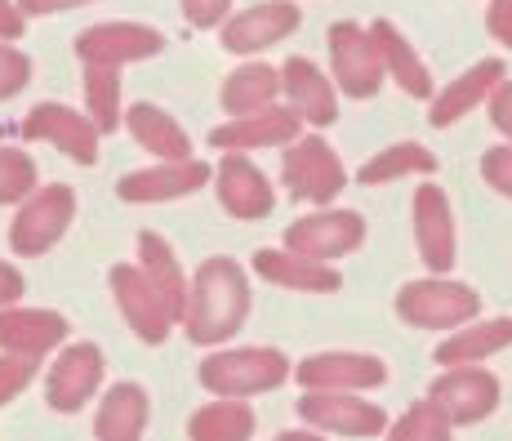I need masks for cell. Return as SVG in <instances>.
Returning a JSON list of instances; mask_svg holds the SVG:
<instances>
[{
  "instance_id": "11",
  "label": "cell",
  "mask_w": 512,
  "mask_h": 441,
  "mask_svg": "<svg viewBox=\"0 0 512 441\" xmlns=\"http://www.w3.org/2000/svg\"><path fill=\"white\" fill-rule=\"evenodd\" d=\"M330 63H334V81L343 85L348 98H370L383 85V63L374 49L370 32L357 23H334L330 27Z\"/></svg>"
},
{
  "instance_id": "22",
  "label": "cell",
  "mask_w": 512,
  "mask_h": 441,
  "mask_svg": "<svg viewBox=\"0 0 512 441\" xmlns=\"http://www.w3.org/2000/svg\"><path fill=\"white\" fill-rule=\"evenodd\" d=\"M254 272L281 290H308V294H334L343 286L339 272L321 259H303L294 250H259L254 254Z\"/></svg>"
},
{
  "instance_id": "29",
  "label": "cell",
  "mask_w": 512,
  "mask_h": 441,
  "mask_svg": "<svg viewBox=\"0 0 512 441\" xmlns=\"http://www.w3.org/2000/svg\"><path fill=\"white\" fill-rule=\"evenodd\" d=\"M187 437L192 441H250L254 410L241 397H219L187 419Z\"/></svg>"
},
{
  "instance_id": "16",
  "label": "cell",
  "mask_w": 512,
  "mask_h": 441,
  "mask_svg": "<svg viewBox=\"0 0 512 441\" xmlns=\"http://www.w3.org/2000/svg\"><path fill=\"white\" fill-rule=\"evenodd\" d=\"M415 241L432 272L455 268V210H450V196L437 183H423L415 192Z\"/></svg>"
},
{
  "instance_id": "32",
  "label": "cell",
  "mask_w": 512,
  "mask_h": 441,
  "mask_svg": "<svg viewBox=\"0 0 512 441\" xmlns=\"http://www.w3.org/2000/svg\"><path fill=\"white\" fill-rule=\"evenodd\" d=\"M437 170V156L419 143H392L388 152L370 156L361 165V183H392V179H410V174H432Z\"/></svg>"
},
{
  "instance_id": "34",
  "label": "cell",
  "mask_w": 512,
  "mask_h": 441,
  "mask_svg": "<svg viewBox=\"0 0 512 441\" xmlns=\"http://www.w3.org/2000/svg\"><path fill=\"white\" fill-rule=\"evenodd\" d=\"M388 441H450V424L428 401H419V406H410L406 415L388 428Z\"/></svg>"
},
{
  "instance_id": "9",
  "label": "cell",
  "mask_w": 512,
  "mask_h": 441,
  "mask_svg": "<svg viewBox=\"0 0 512 441\" xmlns=\"http://www.w3.org/2000/svg\"><path fill=\"white\" fill-rule=\"evenodd\" d=\"M161 49H165V36L147 23H98L76 36V58L98 67L143 63V58L161 54Z\"/></svg>"
},
{
  "instance_id": "5",
  "label": "cell",
  "mask_w": 512,
  "mask_h": 441,
  "mask_svg": "<svg viewBox=\"0 0 512 441\" xmlns=\"http://www.w3.org/2000/svg\"><path fill=\"white\" fill-rule=\"evenodd\" d=\"M112 299L121 308V317L130 321V330L139 335L143 343H165L174 330V308L165 303V294L147 281V272L139 263H116L112 268Z\"/></svg>"
},
{
  "instance_id": "35",
  "label": "cell",
  "mask_w": 512,
  "mask_h": 441,
  "mask_svg": "<svg viewBox=\"0 0 512 441\" xmlns=\"http://www.w3.org/2000/svg\"><path fill=\"white\" fill-rule=\"evenodd\" d=\"M36 370H41V357H32V352H5L0 357V406H9L18 392L32 384Z\"/></svg>"
},
{
  "instance_id": "15",
  "label": "cell",
  "mask_w": 512,
  "mask_h": 441,
  "mask_svg": "<svg viewBox=\"0 0 512 441\" xmlns=\"http://www.w3.org/2000/svg\"><path fill=\"white\" fill-rule=\"evenodd\" d=\"M210 183V165L205 161H161L152 170H134L116 183V196L130 205H156V201H179V196H192Z\"/></svg>"
},
{
  "instance_id": "18",
  "label": "cell",
  "mask_w": 512,
  "mask_h": 441,
  "mask_svg": "<svg viewBox=\"0 0 512 441\" xmlns=\"http://www.w3.org/2000/svg\"><path fill=\"white\" fill-rule=\"evenodd\" d=\"M67 343V317L49 308H0V352H32V357H45V352L63 348Z\"/></svg>"
},
{
  "instance_id": "6",
  "label": "cell",
  "mask_w": 512,
  "mask_h": 441,
  "mask_svg": "<svg viewBox=\"0 0 512 441\" xmlns=\"http://www.w3.org/2000/svg\"><path fill=\"white\" fill-rule=\"evenodd\" d=\"M428 406L450 428L477 424L499 406V379L486 366H446V375L428 388Z\"/></svg>"
},
{
  "instance_id": "27",
  "label": "cell",
  "mask_w": 512,
  "mask_h": 441,
  "mask_svg": "<svg viewBox=\"0 0 512 441\" xmlns=\"http://www.w3.org/2000/svg\"><path fill=\"white\" fill-rule=\"evenodd\" d=\"M512 343V317H495V321H477V326H464L459 335L441 339L437 361L441 366H477V361L495 357Z\"/></svg>"
},
{
  "instance_id": "3",
  "label": "cell",
  "mask_w": 512,
  "mask_h": 441,
  "mask_svg": "<svg viewBox=\"0 0 512 441\" xmlns=\"http://www.w3.org/2000/svg\"><path fill=\"white\" fill-rule=\"evenodd\" d=\"M72 219H76V192L67 188V183L36 188L32 196L18 201V214H14V223H9V250L36 259V254L54 250V245L67 237Z\"/></svg>"
},
{
  "instance_id": "43",
  "label": "cell",
  "mask_w": 512,
  "mask_h": 441,
  "mask_svg": "<svg viewBox=\"0 0 512 441\" xmlns=\"http://www.w3.org/2000/svg\"><path fill=\"white\" fill-rule=\"evenodd\" d=\"M81 5H90V0H18L23 18H32V14H63V9H81Z\"/></svg>"
},
{
  "instance_id": "23",
  "label": "cell",
  "mask_w": 512,
  "mask_h": 441,
  "mask_svg": "<svg viewBox=\"0 0 512 441\" xmlns=\"http://www.w3.org/2000/svg\"><path fill=\"white\" fill-rule=\"evenodd\" d=\"M504 81V63L499 58H486V63L468 67L459 81H450L446 90L437 94V103H432V125L437 130H446L450 121H459V116H468L472 107H481L490 98V90Z\"/></svg>"
},
{
  "instance_id": "12",
  "label": "cell",
  "mask_w": 512,
  "mask_h": 441,
  "mask_svg": "<svg viewBox=\"0 0 512 441\" xmlns=\"http://www.w3.org/2000/svg\"><path fill=\"white\" fill-rule=\"evenodd\" d=\"M299 419L308 428L343 437H379L388 428V415L374 401L352 397V392H308V397H299Z\"/></svg>"
},
{
  "instance_id": "28",
  "label": "cell",
  "mask_w": 512,
  "mask_h": 441,
  "mask_svg": "<svg viewBox=\"0 0 512 441\" xmlns=\"http://www.w3.org/2000/svg\"><path fill=\"white\" fill-rule=\"evenodd\" d=\"M139 268L147 272L156 290L165 294V303L174 308V317L183 321V303H187V272L179 263V254L170 250V241L156 237V232H143L139 237Z\"/></svg>"
},
{
  "instance_id": "44",
  "label": "cell",
  "mask_w": 512,
  "mask_h": 441,
  "mask_svg": "<svg viewBox=\"0 0 512 441\" xmlns=\"http://www.w3.org/2000/svg\"><path fill=\"white\" fill-rule=\"evenodd\" d=\"M272 441H326L321 433H281V437H272Z\"/></svg>"
},
{
  "instance_id": "4",
  "label": "cell",
  "mask_w": 512,
  "mask_h": 441,
  "mask_svg": "<svg viewBox=\"0 0 512 441\" xmlns=\"http://www.w3.org/2000/svg\"><path fill=\"white\" fill-rule=\"evenodd\" d=\"M397 312L406 326H419V330H455L472 321L481 312V299L477 290L459 286V281H415L397 294Z\"/></svg>"
},
{
  "instance_id": "7",
  "label": "cell",
  "mask_w": 512,
  "mask_h": 441,
  "mask_svg": "<svg viewBox=\"0 0 512 441\" xmlns=\"http://www.w3.org/2000/svg\"><path fill=\"white\" fill-rule=\"evenodd\" d=\"M103 370H107V357L98 343H67V348L54 357L49 379H45L49 410L76 415V410L98 392V384H103Z\"/></svg>"
},
{
  "instance_id": "25",
  "label": "cell",
  "mask_w": 512,
  "mask_h": 441,
  "mask_svg": "<svg viewBox=\"0 0 512 441\" xmlns=\"http://www.w3.org/2000/svg\"><path fill=\"white\" fill-rule=\"evenodd\" d=\"M121 121L130 125V134L139 139V147H147L161 161H187L192 156V139L183 134V125L174 116H165L161 107L152 103H134L130 112H121Z\"/></svg>"
},
{
  "instance_id": "13",
  "label": "cell",
  "mask_w": 512,
  "mask_h": 441,
  "mask_svg": "<svg viewBox=\"0 0 512 441\" xmlns=\"http://www.w3.org/2000/svg\"><path fill=\"white\" fill-rule=\"evenodd\" d=\"M23 139L27 143H54L63 156H72L76 165H94L98 161V130L90 116L72 112L63 103H41L27 112L23 121Z\"/></svg>"
},
{
  "instance_id": "38",
  "label": "cell",
  "mask_w": 512,
  "mask_h": 441,
  "mask_svg": "<svg viewBox=\"0 0 512 441\" xmlns=\"http://www.w3.org/2000/svg\"><path fill=\"white\" fill-rule=\"evenodd\" d=\"M232 0H183V14L192 27H219L228 18Z\"/></svg>"
},
{
  "instance_id": "40",
  "label": "cell",
  "mask_w": 512,
  "mask_h": 441,
  "mask_svg": "<svg viewBox=\"0 0 512 441\" xmlns=\"http://www.w3.org/2000/svg\"><path fill=\"white\" fill-rule=\"evenodd\" d=\"M486 23H490V36H495V41L512 45V0H490Z\"/></svg>"
},
{
  "instance_id": "24",
  "label": "cell",
  "mask_w": 512,
  "mask_h": 441,
  "mask_svg": "<svg viewBox=\"0 0 512 441\" xmlns=\"http://www.w3.org/2000/svg\"><path fill=\"white\" fill-rule=\"evenodd\" d=\"M147 410L152 406H147V392L139 384H116L94 415V437L98 441H143Z\"/></svg>"
},
{
  "instance_id": "19",
  "label": "cell",
  "mask_w": 512,
  "mask_h": 441,
  "mask_svg": "<svg viewBox=\"0 0 512 441\" xmlns=\"http://www.w3.org/2000/svg\"><path fill=\"white\" fill-rule=\"evenodd\" d=\"M294 27H299V9H294L290 0H268V5H254L223 23V49H232V54H254V49L285 41Z\"/></svg>"
},
{
  "instance_id": "26",
  "label": "cell",
  "mask_w": 512,
  "mask_h": 441,
  "mask_svg": "<svg viewBox=\"0 0 512 441\" xmlns=\"http://www.w3.org/2000/svg\"><path fill=\"white\" fill-rule=\"evenodd\" d=\"M370 41H374V49H379L383 72L397 76L401 90L415 94V98H428V94H432L428 67H423V58L415 54V49H410V41L397 32V27H392V23H374V27H370Z\"/></svg>"
},
{
  "instance_id": "41",
  "label": "cell",
  "mask_w": 512,
  "mask_h": 441,
  "mask_svg": "<svg viewBox=\"0 0 512 441\" xmlns=\"http://www.w3.org/2000/svg\"><path fill=\"white\" fill-rule=\"evenodd\" d=\"M23 27H27V18H23V9H18V0H0V41L14 45L18 36H23Z\"/></svg>"
},
{
  "instance_id": "8",
  "label": "cell",
  "mask_w": 512,
  "mask_h": 441,
  "mask_svg": "<svg viewBox=\"0 0 512 441\" xmlns=\"http://www.w3.org/2000/svg\"><path fill=\"white\" fill-rule=\"evenodd\" d=\"M361 241H366V219L352 210L308 214V219L285 228V250L303 254V259H321V263L361 250Z\"/></svg>"
},
{
  "instance_id": "37",
  "label": "cell",
  "mask_w": 512,
  "mask_h": 441,
  "mask_svg": "<svg viewBox=\"0 0 512 441\" xmlns=\"http://www.w3.org/2000/svg\"><path fill=\"white\" fill-rule=\"evenodd\" d=\"M481 174H486V183L495 192L512 196V143L508 147H490L486 161H481Z\"/></svg>"
},
{
  "instance_id": "21",
  "label": "cell",
  "mask_w": 512,
  "mask_h": 441,
  "mask_svg": "<svg viewBox=\"0 0 512 441\" xmlns=\"http://www.w3.org/2000/svg\"><path fill=\"white\" fill-rule=\"evenodd\" d=\"M281 90L290 98V112L299 121L312 125H330L339 116V98H334V85L321 76V67L312 58H290L281 67Z\"/></svg>"
},
{
  "instance_id": "17",
  "label": "cell",
  "mask_w": 512,
  "mask_h": 441,
  "mask_svg": "<svg viewBox=\"0 0 512 441\" xmlns=\"http://www.w3.org/2000/svg\"><path fill=\"white\" fill-rule=\"evenodd\" d=\"M214 183H219V201L228 205V214H236V219H263V214H272L277 196H272L268 174L254 161H245L241 152H223Z\"/></svg>"
},
{
  "instance_id": "14",
  "label": "cell",
  "mask_w": 512,
  "mask_h": 441,
  "mask_svg": "<svg viewBox=\"0 0 512 441\" xmlns=\"http://www.w3.org/2000/svg\"><path fill=\"white\" fill-rule=\"evenodd\" d=\"M294 379L303 392H366L388 379V366L370 352H317L294 370Z\"/></svg>"
},
{
  "instance_id": "30",
  "label": "cell",
  "mask_w": 512,
  "mask_h": 441,
  "mask_svg": "<svg viewBox=\"0 0 512 441\" xmlns=\"http://www.w3.org/2000/svg\"><path fill=\"white\" fill-rule=\"evenodd\" d=\"M281 94V72L268 63H250L241 67V72L228 76V85H223V107H228L232 116H250V112H263V107H272V98Z\"/></svg>"
},
{
  "instance_id": "31",
  "label": "cell",
  "mask_w": 512,
  "mask_h": 441,
  "mask_svg": "<svg viewBox=\"0 0 512 441\" xmlns=\"http://www.w3.org/2000/svg\"><path fill=\"white\" fill-rule=\"evenodd\" d=\"M85 107L98 134H112L121 125V67L85 63Z\"/></svg>"
},
{
  "instance_id": "33",
  "label": "cell",
  "mask_w": 512,
  "mask_h": 441,
  "mask_svg": "<svg viewBox=\"0 0 512 441\" xmlns=\"http://www.w3.org/2000/svg\"><path fill=\"white\" fill-rule=\"evenodd\" d=\"M36 192V161L23 147H0V205H18Z\"/></svg>"
},
{
  "instance_id": "42",
  "label": "cell",
  "mask_w": 512,
  "mask_h": 441,
  "mask_svg": "<svg viewBox=\"0 0 512 441\" xmlns=\"http://www.w3.org/2000/svg\"><path fill=\"white\" fill-rule=\"evenodd\" d=\"M18 299H23V272L0 259V308H9V303H18Z\"/></svg>"
},
{
  "instance_id": "20",
  "label": "cell",
  "mask_w": 512,
  "mask_h": 441,
  "mask_svg": "<svg viewBox=\"0 0 512 441\" xmlns=\"http://www.w3.org/2000/svg\"><path fill=\"white\" fill-rule=\"evenodd\" d=\"M303 130V121L290 107H263L250 116H232L228 125L210 134V143L219 152H250V147H272V143H294Z\"/></svg>"
},
{
  "instance_id": "39",
  "label": "cell",
  "mask_w": 512,
  "mask_h": 441,
  "mask_svg": "<svg viewBox=\"0 0 512 441\" xmlns=\"http://www.w3.org/2000/svg\"><path fill=\"white\" fill-rule=\"evenodd\" d=\"M490 121H495L499 134L512 139V81H499L495 90H490Z\"/></svg>"
},
{
  "instance_id": "1",
  "label": "cell",
  "mask_w": 512,
  "mask_h": 441,
  "mask_svg": "<svg viewBox=\"0 0 512 441\" xmlns=\"http://www.w3.org/2000/svg\"><path fill=\"white\" fill-rule=\"evenodd\" d=\"M250 317V286H245L241 263L232 259H205L196 277L187 281L183 303V330L192 343H223L241 330Z\"/></svg>"
},
{
  "instance_id": "36",
  "label": "cell",
  "mask_w": 512,
  "mask_h": 441,
  "mask_svg": "<svg viewBox=\"0 0 512 441\" xmlns=\"http://www.w3.org/2000/svg\"><path fill=\"white\" fill-rule=\"evenodd\" d=\"M27 81H32V58H27L23 49H14L9 41H0V103L23 94Z\"/></svg>"
},
{
  "instance_id": "10",
  "label": "cell",
  "mask_w": 512,
  "mask_h": 441,
  "mask_svg": "<svg viewBox=\"0 0 512 441\" xmlns=\"http://www.w3.org/2000/svg\"><path fill=\"white\" fill-rule=\"evenodd\" d=\"M281 179L294 196H303V201H312V205L334 201V196L343 192V183H348L339 156L321 139H294V147L281 161Z\"/></svg>"
},
{
  "instance_id": "2",
  "label": "cell",
  "mask_w": 512,
  "mask_h": 441,
  "mask_svg": "<svg viewBox=\"0 0 512 441\" xmlns=\"http://www.w3.org/2000/svg\"><path fill=\"white\" fill-rule=\"evenodd\" d=\"M201 388L219 392V397H259L285 384L290 375V361L277 348H228V352H210L201 361Z\"/></svg>"
}]
</instances>
